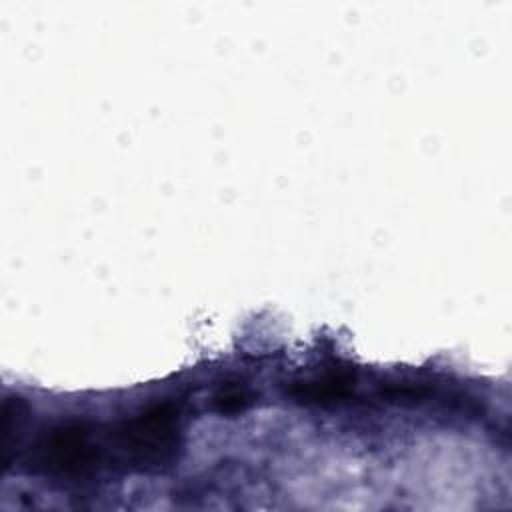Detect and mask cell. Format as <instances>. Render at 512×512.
<instances>
[{
	"instance_id": "1",
	"label": "cell",
	"mask_w": 512,
	"mask_h": 512,
	"mask_svg": "<svg viewBox=\"0 0 512 512\" xmlns=\"http://www.w3.org/2000/svg\"><path fill=\"white\" fill-rule=\"evenodd\" d=\"M182 448L180 408L160 402L118 424L108 438V458L126 470L160 472L178 460Z\"/></svg>"
},
{
	"instance_id": "2",
	"label": "cell",
	"mask_w": 512,
	"mask_h": 512,
	"mask_svg": "<svg viewBox=\"0 0 512 512\" xmlns=\"http://www.w3.org/2000/svg\"><path fill=\"white\" fill-rule=\"evenodd\" d=\"M104 456L96 432L88 424L64 422L38 440L32 464L52 478L86 480L96 474Z\"/></svg>"
},
{
	"instance_id": "3",
	"label": "cell",
	"mask_w": 512,
	"mask_h": 512,
	"mask_svg": "<svg viewBox=\"0 0 512 512\" xmlns=\"http://www.w3.org/2000/svg\"><path fill=\"white\" fill-rule=\"evenodd\" d=\"M356 376L352 370H332L322 376L300 380L290 386V396L306 406H338L354 396Z\"/></svg>"
},
{
	"instance_id": "4",
	"label": "cell",
	"mask_w": 512,
	"mask_h": 512,
	"mask_svg": "<svg viewBox=\"0 0 512 512\" xmlns=\"http://www.w3.org/2000/svg\"><path fill=\"white\" fill-rule=\"evenodd\" d=\"M252 404V396L240 388H226L214 398V408L220 414H238Z\"/></svg>"
}]
</instances>
